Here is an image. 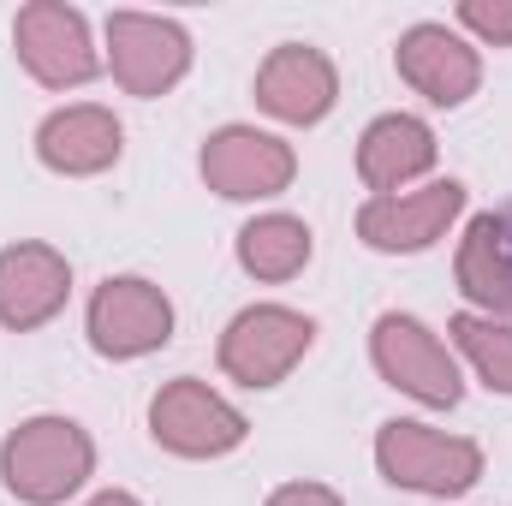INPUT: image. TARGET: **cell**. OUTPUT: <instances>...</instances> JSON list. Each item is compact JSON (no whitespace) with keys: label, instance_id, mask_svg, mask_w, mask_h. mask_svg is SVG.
<instances>
[{"label":"cell","instance_id":"6da1fadb","mask_svg":"<svg viewBox=\"0 0 512 506\" xmlns=\"http://www.w3.org/2000/svg\"><path fill=\"white\" fill-rule=\"evenodd\" d=\"M96 471V441L72 417H30L0 441V483L24 506H60Z\"/></svg>","mask_w":512,"mask_h":506},{"label":"cell","instance_id":"7a4b0ae2","mask_svg":"<svg viewBox=\"0 0 512 506\" xmlns=\"http://www.w3.org/2000/svg\"><path fill=\"white\" fill-rule=\"evenodd\" d=\"M376 465L393 489H411V495H465L477 477H483V447L465 441V435H441L429 423H411V417H393L376 435Z\"/></svg>","mask_w":512,"mask_h":506},{"label":"cell","instance_id":"3957f363","mask_svg":"<svg viewBox=\"0 0 512 506\" xmlns=\"http://www.w3.org/2000/svg\"><path fill=\"white\" fill-rule=\"evenodd\" d=\"M149 435H155V447H167V453H179V459H221V453L245 447L251 423H245V411H239L233 399H221L209 381L179 376L149 399Z\"/></svg>","mask_w":512,"mask_h":506},{"label":"cell","instance_id":"277c9868","mask_svg":"<svg viewBox=\"0 0 512 506\" xmlns=\"http://www.w3.org/2000/svg\"><path fill=\"white\" fill-rule=\"evenodd\" d=\"M316 346V322L292 304H251L221 334V370L239 387H280Z\"/></svg>","mask_w":512,"mask_h":506},{"label":"cell","instance_id":"5b68a950","mask_svg":"<svg viewBox=\"0 0 512 506\" xmlns=\"http://www.w3.org/2000/svg\"><path fill=\"white\" fill-rule=\"evenodd\" d=\"M370 358H376V370H382L387 387L411 393L417 405L453 411V405L465 399V376H459L453 352H447L417 316H405V310L376 316V328H370Z\"/></svg>","mask_w":512,"mask_h":506},{"label":"cell","instance_id":"8992f818","mask_svg":"<svg viewBox=\"0 0 512 506\" xmlns=\"http://www.w3.org/2000/svg\"><path fill=\"white\" fill-rule=\"evenodd\" d=\"M84 328H90V346L114 364L149 358L173 340V298L143 274H114L96 286Z\"/></svg>","mask_w":512,"mask_h":506},{"label":"cell","instance_id":"52a82bcc","mask_svg":"<svg viewBox=\"0 0 512 506\" xmlns=\"http://www.w3.org/2000/svg\"><path fill=\"white\" fill-rule=\"evenodd\" d=\"M12 42H18L24 72L36 84H48V90H72V84H90L102 72V54L90 42L84 12L60 6V0H30L12 18Z\"/></svg>","mask_w":512,"mask_h":506},{"label":"cell","instance_id":"ba28073f","mask_svg":"<svg viewBox=\"0 0 512 506\" xmlns=\"http://www.w3.org/2000/svg\"><path fill=\"white\" fill-rule=\"evenodd\" d=\"M108 66L126 96H167L191 72V36L179 18L155 12H114L108 18Z\"/></svg>","mask_w":512,"mask_h":506},{"label":"cell","instance_id":"9c48e42d","mask_svg":"<svg viewBox=\"0 0 512 506\" xmlns=\"http://www.w3.org/2000/svg\"><path fill=\"white\" fill-rule=\"evenodd\" d=\"M209 191L233 197V203H256V197H280L298 173V155L292 143H280L274 131H256V126H221L203 155H197Z\"/></svg>","mask_w":512,"mask_h":506},{"label":"cell","instance_id":"30bf717a","mask_svg":"<svg viewBox=\"0 0 512 506\" xmlns=\"http://www.w3.org/2000/svg\"><path fill=\"white\" fill-rule=\"evenodd\" d=\"M459 215H465V185L459 179H435L423 191L370 197L358 209V239L370 251H387V256H417V251H429Z\"/></svg>","mask_w":512,"mask_h":506},{"label":"cell","instance_id":"8fae6325","mask_svg":"<svg viewBox=\"0 0 512 506\" xmlns=\"http://www.w3.org/2000/svg\"><path fill=\"white\" fill-rule=\"evenodd\" d=\"M334 102H340V72L310 42H280L256 66V108L286 126H316L334 114Z\"/></svg>","mask_w":512,"mask_h":506},{"label":"cell","instance_id":"7c38bea8","mask_svg":"<svg viewBox=\"0 0 512 506\" xmlns=\"http://www.w3.org/2000/svg\"><path fill=\"white\" fill-rule=\"evenodd\" d=\"M393 66H399V78H405L423 102H435V108H459V102H471L477 84H483L477 48H471L465 36H453L447 24H411V30L399 36V48H393Z\"/></svg>","mask_w":512,"mask_h":506},{"label":"cell","instance_id":"4fadbf2b","mask_svg":"<svg viewBox=\"0 0 512 506\" xmlns=\"http://www.w3.org/2000/svg\"><path fill=\"white\" fill-rule=\"evenodd\" d=\"M72 262L54 245H6L0 251V322L12 334H30L66 310Z\"/></svg>","mask_w":512,"mask_h":506},{"label":"cell","instance_id":"5bb4252c","mask_svg":"<svg viewBox=\"0 0 512 506\" xmlns=\"http://www.w3.org/2000/svg\"><path fill=\"white\" fill-rule=\"evenodd\" d=\"M126 149V131L108 108L96 102H72V108H54L42 131H36V155L48 173H66V179H90V173H108Z\"/></svg>","mask_w":512,"mask_h":506},{"label":"cell","instance_id":"9a60e30c","mask_svg":"<svg viewBox=\"0 0 512 506\" xmlns=\"http://www.w3.org/2000/svg\"><path fill=\"white\" fill-rule=\"evenodd\" d=\"M429 167H435V131L423 126L417 114H382L358 137V179L376 197H399Z\"/></svg>","mask_w":512,"mask_h":506},{"label":"cell","instance_id":"2e32d148","mask_svg":"<svg viewBox=\"0 0 512 506\" xmlns=\"http://www.w3.org/2000/svg\"><path fill=\"white\" fill-rule=\"evenodd\" d=\"M459 292L477 304V316H512V245L501 215H471L459 245Z\"/></svg>","mask_w":512,"mask_h":506},{"label":"cell","instance_id":"e0dca14e","mask_svg":"<svg viewBox=\"0 0 512 506\" xmlns=\"http://www.w3.org/2000/svg\"><path fill=\"white\" fill-rule=\"evenodd\" d=\"M310 256H316V239H310V227L298 215H256V221L239 227V268L268 280V286L304 274Z\"/></svg>","mask_w":512,"mask_h":506},{"label":"cell","instance_id":"ac0fdd59","mask_svg":"<svg viewBox=\"0 0 512 506\" xmlns=\"http://www.w3.org/2000/svg\"><path fill=\"white\" fill-rule=\"evenodd\" d=\"M453 340H459V352L471 358V370L483 376V387L512 393V322H495V316L465 310V316H453Z\"/></svg>","mask_w":512,"mask_h":506},{"label":"cell","instance_id":"d6986e66","mask_svg":"<svg viewBox=\"0 0 512 506\" xmlns=\"http://www.w3.org/2000/svg\"><path fill=\"white\" fill-rule=\"evenodd\" d=\"M459 24L495 48H512V0H465L459 6Z\"/></svg>","mask_w":512,"mask_h":506},{"label":"cell","instance_id":"ffe728a7","mask_svg":"<svg viewBox=\"0 0 512 506\" xmlns=\"http://www.w3.org/2000/svg\"><path fill=\"white\" fill-rule=\"evenodd\" d=\"M268 506H346L328 483H286V489H274Z\"/></svg>","mask_w":512,"mask_h":506},{"label":"cell","instance_id":"44dd1931","mask_svg":"<svg viewBox=\"0 0 512 506\" xmlns=\"http://www.w3.org/2000/svg\"><path fill=\"white\" fill-rule=\"evenodd\" d=\"M84 506H143V501L126 495V489H108V495H96V501H84Z\"/></svg>","mask_w":512,"mask_h":506},{"label":"cell","instance_id":"7402d4cb","mask_svg":"<svg viewBox=\"0 0 512 506\" xmlns=\"http://www.w3.org/2000/svg\"><path fill=\"white\" fill-rule=\"evenodd\" d=\"M501 227H507V245H512V215H501Z\"/></svg>","mask_w":512,"mask_h":506}]
</instances>
